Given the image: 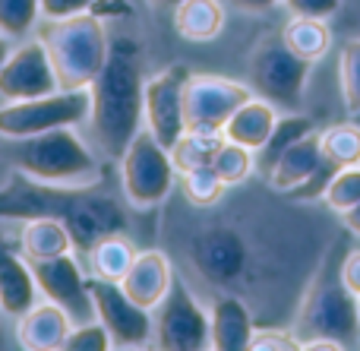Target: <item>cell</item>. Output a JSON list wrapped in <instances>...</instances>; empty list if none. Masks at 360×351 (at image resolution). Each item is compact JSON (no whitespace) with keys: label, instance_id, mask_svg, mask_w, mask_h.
Instances as JSON below:
<instances>
[{"label":"cell","instance_id":"obj_26","mask_svg":"<svg viewBox=\"0 0 360 351\" xmlns=\"http://www.w3.org/2000/svg\"><path fill=\"white\" fill-rule=\"evenodd\" d=\"M307 133H313V120L310 117H304V114H288V117H281L278 114V124L272 127L269 139L262 143V149H256V168L266 174V171L278 162L281 152L291 149V146L297 143V139H304Z\"/></svg>","mask_w":360,"mask_h":351},{"label":"cell","instance_id":"obj_41","mask_svg":"<svg viewBox=\"0 0 360 351\" xmlns=\"http://www.w3.org/2000/svg\"><path fill=\"white\" fill-rule=\"evenodd\" d=\"M342 222H345V228H348L351 234H357L360 238V203L357 206H351L348 212H342Z\"/></svg>","mask_w":360,"mask_h":351},{"label":"cell","instance_id":"obj_29","mask_svg":"<svg viewBox=\"0 0 360 351\" xmlns=\"http://www.w3.org/2000/svg\"><path fill=\"white\" fill-rule=\"evenodd\" d=\"M212 168L218 171V177L224 181V187H237V184H243L250 174H253L256 152L247 149V146H240V143L224 139L221 149H218L215 158H212Z\"/></svg>","mask_w":360,"mask_h":351},{"label":"cell","instance_id":"obj_21","mask_svg":"<svg viewBox=\"0 0 360 351\" xmlns=\"http://www.w3.org/2000/svg\"><path fill=\"white\" fill-rule=\"evenodd\" d=\"M278 124V108L269 105L266 98H259V95H253V98H247L240 108H237L234 114H231V120L224 124V139H231V143H240L247 146V149H262V143L269 139V133H272V127Z\"/></svg>","mask_w":360,"mask_h":351},{"label":"cell","instance_id":"obj_5","mask_svg":"<svg viewBox=\"0 0 360 351\" xmlns=\"http://www.w3.org/2000/svg\"><path fill=\"white\" fill-rule=\"evenodd\" d=\"M310 70L313 63L294 54L285 44V38L269 35L256 44L253 57H250L247 79L253 95L266 98L269 105L281 108V111H297L307 92Z\"/></svg>","mask_w":360,"mask_h":351},{"label":"cell","instance_id":"obj_42","mask_svg":"<svg viewBox=\"0 0 360 351\" xmlns=\"http://www.w3.org/2000/svg\"><path fill=\"white\" fill-rule=\"evenodd\" d=\"M10 51H13L10 38H6V35H0V67H4V60H6V57H10Z\"/></svg>","mask_w":360,"mask_h":351},{"label":"cell","instance_id":"obj_8","mask_svg":"<svg viewBox=\"0 0 360 351\" xmlns=\"http://www.w3.org/2000/svg\"><path fill=\"white\" fill-rule=\"evenodd\" d=\"M360 329V317H357V295L348 291V285L342 282V276L335 279H319L310 288L304 307L297 317V333H300V345L307 339L316 336H329L348 345Z\"/></svg>","mask_w":360,"mask_h":351},{"label":"cell","instance_id":"obj_9","mask_svg":"<svg viewBox=\"0 0 360 351\" xmlns=\"http://www.w3.org/2000/svg\"><path fill=\"white\" fill-rule=\"evenodd\" d=\"M247 98H253L247 82L215 73H190L184 89V127L193 133H221Z\"/></svg>","mask_w":360,"mask_h":351},{"label":"cell","instance_id":"obj_30","mask_svg":"<svg viewBox=\"0 0 360 351\" xmlns=\"http://www.w3.org/2000/svg\"><path fill=\"white\" fill-rule=\"evenodd\" d=\"M338 79L342 98L351 114H360V38H348L338 48Z\"/></svg>","mask_w":360,"mask_h":351},{"label":"cell","instance_id":"obj_40","mask_svg":"<svg viewBox=\"0 0 360 351\" xmlns=\"http://www.w3.org/2000/svg\"><path fill=\"white\" fill-rule=\"evenodd\" d=\"M304 348H307V351H342L345 342L329 339V336H316V339H307Z\"/></svg>","mask_w":360,"mask_h":351},{"label":"cell","instance_id":"obj_12","mask_svg":"<svg viewBox=\"0 0 360 351\" xmlns=\"http://www.w3.org/2000/svg\"><path fill=\"white\" fill-rule=\"evenodd\" d=\"M25 263H29L32 279L38 285V295H44V301L60 304L76 323L95 320L89 279L82 276V266L73 257V250L60 253L54 260H25Z\"/></svg>","mask_w":360,"mask_h":351},{"label":"cell","instance_id":"obj_16","mask_svg":"<svg viewBox=\"0 0 360 351\" xmlns=\"http://www.w3.org/2000/svg\"><path fill=\"white\" fill-rule=\"evenodd\" d=\"M253 317L237 295H215L209 304V348L247 351L253 339Z\"/></svg>","mask_w":360,"mask_h":351},{"label":"cell","instance_id":"obj_4","mask_svg":"<svg viewBox=\"0 0 360 351\" xmlns=\"http://www.w3.org/2000/svg\"><path fill=\"white\" fill-rule=\"evenodd\" d=\"M48 57L54 63L60 89H89L108 57V29L98 16L79 13L70 19H57L41 35Z\"/></svg>","mask_w":360,"mask_h":351},{"label":"cell","instance_id":"obj_37","mask_svg":"<svg viewBox=\"0 0 360 351\" xmlns=\"http://www.w3.org/2000/svg\"><path fill=\"white\" fill-rule=\"evenodd\" d=\"M294 16H316V19H329L342 10L345 0H281Z\"/></svg>","mask_w":360,"mask_h":351},{"label":"cell","instance_id":"obj_22","mask_svg":"<svg viewBox=\"0 0 360 351\" xmlns=\"http://www.w3.org/2000/svg\"><path fill=\"white\" fill-rule=\"evenodd\" d=\"M19 247L25 260H54L73 250V234L57 219H25L19 228Z\"/></svg>","mask_w":360,"mask_h":351},{"label":"cell","instance_id":"obj_17","mask_svg":"<svg viewBox=\"0 0 360 351\" xmlns=\"http://www.w3.org/2000/svg\"><path fill=\"white\" fill-rule=\"evenodd\" d=\"M171 282H174V269L171 260L162 250H139L133 260L130 272L120 279V288L130 295V301H136L139 307L155 310L165 301Z\"/></svg>","mask_w":360,"mask_h":351},{"label":"cell","instance_id":"obj_32","mask_svg":"<svg viewBox=\"0 0 360 351\" xmlns=\"http://www.w3.org/2000/svg\"><path fill=\"white\" fill-rule=\"evenodd\" d=\"M323 200L332 212H348L351 206L360 203V165H351V168H338L335 174L329 177L323 190Z\"/></svg>","mask_w":360,"mask_h":351},{"label":"cell","instance_id":"obj_6","mask_svg":"<svg viewBox=\"0 0 360 351\" xmlns=\"http://www.w3.org/2000/svg\"><path fill=\"white\" fill-rule=\"evenodd\" d=\"M89 108H92L89 89H57L38 98L6 101L0 105V136L16 143L57 127H79L82 120H89Z\"/></svg>","mask_w":360,"mask_h":351},{"label":"cell","instance_id":"obj_35","mask_svg":"<svg viewBox=\"0 0 360 351\" xmlns=\"http://www.w3.org/2000/svg\"><path fill=\"white\" fill-rule=\"evenodd\" d=\"M250 348L253 351H297L304 345L291 333H285V329H253Z\"/></svg>","mask_w":360,"mask_h":351},{"label":"cell","instance_id":"obj_44","mask_svg":"<svg viewBox=\"0 0 360 351\" xmlns=\"http://www.w3.org/2000/svg\"><path fill=\"white\" fill-rule=\"evenodd\" d=\"M0 348H6V336H4V326H0Z\"/></svg>","mask_w":360,"mask_h":351},{"label":"cell","instance_id":"obj_19","mask_svg":"<svg viewBox=\"0 0 360 351\" xmlns=\"http://www.w3.org/2000/svg\"><path fill=\"white\" fill-rule=\"evenodd\" d=\"M323 168V146H319V133H307L304 139L285 149L278 155V162L266 171V181L272 190H281V193H291V190H300L313 181V174Z\"/></svg>","mask_w":360,"mask_h":351},{"label":"cell","instance_id":"obj_1","mask_svg":"<svg viewBox=\"0 0 360 351\" xmlns=\"http://www.w3.org/2000/svg\"><path fill=\"white\" fill-rule=\"evenodd\" d=\"M143 54L133 38H111L105 67L89 86V130L105 158L120 162L130 139L143 130Z\"/></svg>","mask_w":360,"mask_h":351},{"label":"cell","instance_id":"obj_38","mask_svg":"<svg viewBox=\"0 0 360 351\" xmlns=\"http://www.w3.org/2000/svg\"><path fill=\"white\" fill-rule=\"evenodd\" d=\"M338 276H342V282L348 285V291L360 295V250H351L348 257H345V263H342V269H338Z\"/></svg>","mask_w":360,"mask_h":351},{"label":"cell","instance_id":"obj_39","mask_svg":"<svg viewBox=\"0 0 360 351\" xmlns=\"http://www.w3.org/2000/svg\"><path fill=\"white\" fill-rule=\"evenodd\" d=\"M221 4H231L240 13H266V10H272V6H278L281 0H221Z\"/></svg>","mask_w":360,"mask_h":351},{"label":"cell","instance_id":"obj_31","mask_svg":"<svg viewBox=\"0 0 360 351\" xmlns=\"http://www.w3.org/2000/svg\"><path fill=\"white\" fill-rule=\"evenodd\" d=\"M184 181V196L193 203V206L205 209V206H215L224 193V181L218 177V171L212 165H202V168H193L180 174Z\"/></svg>","mask_w":360,"mask_h":351},{"label":"cell","instance_id":"obj_3","mask_svg":"<svg viewBox=\"0 0 360 351\" xmlns=\"http://www.w3.org/2000/svg\"><path fill=\"white\" fill-rule=\"evenodd\" d=\"M10 165L32 181L60 184V187H92L101 177L98 155L73 127H57L38 136L16 139L10 149Z\"/></svg>","mask_w":360,"mask_h":351},{"label":"cell","instance_id":"obj_23","mask_svg":"<svg viewBox=\"0 0 360 351\" xmlns=\"http://www.w3.org/2000/svg\"><path fill=\"white\" fill-rule=\"evenodd\" d=\"M174 29L186 42H212L224 29L221 0H184L174 6Z\"/></svg>","mask_w":360,"mask_h":351},{"label":"cell","instance_id":"obj_18","mask_svg":"<svg viewBox=\"0 0 360 351\" xmlns=\"http://www.w3.org/2000/svg\"><path fill=\"white\" fill-rule=\"evenodd\" d=\"M70 329H73V317L54 301L32 304L22 317H16V339L22 348L32 351H57L63 348Z\"/></svg>","mask_w":360,"mask_h":351},{"label":"cell","instance_id":"obj_45","mask_svg":"<svg viewBox=\"0 0 360 351\" xmlns=\"http://www.w3.org/2000/svg\"><path fill=\"white\" fill-rule=\"evenodd\" d=\"M357 317H360V295H357Z\"/></svg>","mask_w":360,"mask_h":351},{"label":"cell","instance_id":"obj_13","mask_svg":"<svg viewBox=\"0 0 360 351\" xmlns=\"http://www.w3.org/2000/svg\"><path fill=\"white\" fill-rule=\"evenodd\" d=\"M186 79H190V70L184 63H174V67L155 73L149 82H146L143 92V120L152 130V136L171 149V146L180 139L184 127V89Z\"/></svg>","mask_w":360,"mask_h":351},{"label":"cell","instance_id":"obj_11","mask_svg":"<svg viewBox=\"0 0 360 351\" xmlns=\"http://www.w3.org/2000/svg\"><path fill=\"white\" fill-rule=\"evenodd\" d=\"M89 295H92L95 320L105 323L114 348H143L152 342V310L130 301L120 282L92 276L89 279Z\"/></svg>","mask_w":360,"mask_h":351},{"label":"cell","instance_id":"obj_20","mask_svg":"<svg viewBox=\"0 0 360 351\" xmlns=\"http://www.w3.org/2000/svg\"><path fill=\"white\" fill-rule=\"evenodd\" d=\"M38 301V285L22 253H16L0 234V310L6 317H22Z\"/></svg>","mask_w":360,"mask_h":351},{"label":"cell","instance_id":"obj_43","mask_svg":"<svg viewBox=\"0 0 360 351\" xmlns=\"http://www.w3.org/2000/svg\"><path fill=\"white\" fill-rule=\"evenodd\" d=\"M155 6H165V10H174L177 4H184V0H152Z\"/></svg>","mask_w":360,"mask_h":351},{"label":"cell","instance_id":"obj_34","mask_svg":"<svg viewBox=\"0 0 360 351\" xmlns=\"http://www.w3.org/2000/svg\"><path fill=\"white\" fill-rule=\"evenodd\" d=\"M63 348H70V351H108V348H114V342H111V336H108V329L101 320H82L70 329Z\"/></svg>","mask_w":360,"mask_h":351},{"label":"cell","instance_id":"obj_25","mask_svg":"<svg viewBox=\"0 0 360 351\" xmlns=\"http://www.w3.org/2000/svg\"><path fill=\"white\" fill-rule=\"evenodd\" d=\"M281 38H285V44L294 51V54L310 60V63H316L319 57H326L332 48L329 25H326V19H316V16H291L288 25L281 29Z\"/></svg>","mask_w":360,"mask_h":351},{"label":"cell","instance_id":"obj_15","mask_svg":"<svg viewBox=\"0 0 360 351\" xmlns=\"http://www.w3.org/2000/svg\"><path fill=\"white\" fill-rule=\"evenodd\" d=\"M190 257L202 279H209L212 285H228L240 276L247 263V247L231 228H209L193 238Z\"/></svg>","mask_w":360,"mask_h":351},{"label":"cell","instance_id":"obj_10","mask_svg":"<svg viewBox=\"0 0 360 351\" xmlns=\"http://www.w3.org/2000/svg\"><path fill=\"white\" fill-rule=\"evenodd\" d=\"M152 342L165 351H202L209 348V314L184 282H171L165 301L155 307Z\"/></svg>","mask_w":360,"mask_h":351},{"label":"cell","instance_id":"obj_24","mask_svg":"<svg viewBox=\"0 0 360 351\" xmlns=\"http://www.w3.org/2000/svg\"><path fill=\"white\" fill-rule=\"evenodd\" d=\"M136 247L124 238L120 231L101 234L92 247H89V263H92V272L98 279H108V282H120V279L130 272L133 260H136Z\"/></svg>","mask_w":360,"mask_h":351},{"label":"cell","instance_id":"obj_14","mask_svg":"<svg viewBox=\"0 0 360 351\" xmlns=\"http://www.w3.org/2000/svg\"><path fill=\"white\" fill-rule=\"evenodd\" d=\"M60 86H57L54 63H51L41 38H32V42L13 48L0 67V98L4 101L38 98V95H51Z\"/></svg>","mask_w":360,"mask_h":351},{"label":"cell","instance_id":"obj_33","mask_svg":"<svg viewBox=\"0 0 360 351\" xmlns=\"http://www.w3.org/2000/svg\"><path fill=\"white\" fill-rule=\"evenodd\" d=\"M41 16L38 0H0V35L25 38L29 29H35V19Z\"/></svg>","mask_w":360,"mask_h":351},{"label":"cell","instance_id":"obj_2","mask_svg":"<svg viewBox=\"0 0 360 351\" xmlns=\"http://www.w3.org/2000/svg\"><path fill=\"white\" fill-rule=\"evenodd\" d=\"M0 219H57L70 228L76 247H92L101 234L124 228V215L111 200L86 193V187L38 184L19 174L6 190H0Z\"/></svg>","mask_w":360,"mask_h":351},{"label":"cell","instance_id":"obj_27","mask_svg":"<svg viewBox=\"0 0 360 351\" xmlns=\"http://www.w3.org/2000/svg\"><path fill=\"white\" fill-rule=\"evenodd\" d=\"M224 143V133H193V130H184L180 139L171 146V162H174L177 174L184 171H193V168H202V165H212L215 152L221 149Z\"/></svg>","mask_w":360,"mask_h":351},{"label":"cell","instance_id":"obj_28","mask_svg":"<svg viewBox=\"0 0 360 351\" xmlns=\"http://www.w3.org/2000/svg\"><path fill=\"white\" fill-rule=\"evenodd\" d=\"M323 158L332 168H351L360 165V127L357 124H335L319 133Z\"/></svg>","mask_w":360,"mask_h":351},{"label":"cell","instance_id":"obj_7","mask_svg":"<svg viewBox=\"0 0 360 351\" xmlns=\"http://www.w3.org/2000/svg\"><path fill=\"white\" fill-rule=\"evenodd\" d=\"M174 174L177 168L171 152L152 136L149 127L139 130L120 155V187L127 203L136 209L162 206L174 187Z\"/></svg>","mask_w":360,"mask_h":351},{"label":"cell","instance_id":"obj_36","mask_svg":"<svg viewBox=\"0 0 360 351\" xmlns=\"http://www.w3.org/2000/svg\"><path fill=\"white\" fill-rule=\"evenodd\" d=\"M95 4L98 0H38V10L48 23H57V19H70L79 13H92Z\"/></svg>","mask_w":360,"mask_h":351}]
</instances>
